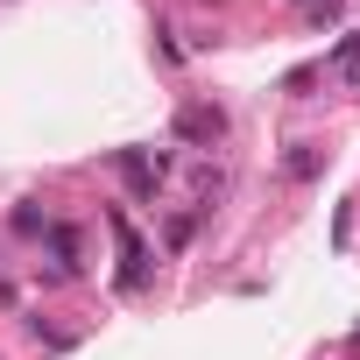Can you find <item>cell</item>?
<instances>
[{
  "mask_svg": "<svg viewBox=\"0 0 360 360\" xmlns=\"http://www.w3.org/2000/svg\"><path fill=\"white\" fill-rule=\"evenodd\" d=\"M346 85H360V57H353V64H346Z\"/></svg>",
  "mask_w": 360,
  "mask_h": 360,
  "instance_id": "obj_5",
  "label": "cell"
},
{
  "mask_svg": "<svg viewBox=\"0 0 360 360\" xmlns=\"http://www.w3.org/2000/svg\"><path fill=\"white\" fill-rule=\"evenodd\" d=\"M311 8H318V0H311Z\"/></svg>",
  "mask_w": 360,
  "mask_h": 360,
  "instance_id": "obj_6",
  "label": "cell"
},
{
  "mask_svg": "<svg viewBox=\"0 0 360 360\" xmlns=\"http://www.w3.org/2000/svg\"><path fill=\"white\" fill-rule=\"evenodd\" d=\"M113 233H120V262H127V269H120V290H141V283H148V248L134 240V226H127L120 212H113Z\"/></svg>",
  "mask_w": 360,
  "mask_h": 360,
  "instance_id": "obj_1",
  "label": "cell"
},
{
  "mask_svg": "<svg viewBox=\"0 0 360 360\" xmlns=\"http://www.w3.org/2000/svg\"><path fill=\"white\" fill-rule=\"evenodd\" d=\"M283 169H290V176H297V184H304V176H318V155H311V148H304V141H297V148H290V155H283Z\"/></svg>",
  "mask_w": 360,
  "mask_h": 360,
  "instance_id": "obj_4",
  "label": "cell"
},
{
  "mask_svg": "<svg viewBox=\"0 0 360 360\" xmlns=\"http://www.w3.org/2000/svg\"><path fill=\"white\" fill-rule=\"evenodd\" d=\"M176 134H184V141H219L226 134V113L219 106H184V113H176Z\"/></svg>",
  "mask_w": 360,
  "mask_h": 360,
  "instance_id": "obj_3",
  "label": "cell"
},
{
  "mask_svg": "<svg viewBox=\"0 0 360 360\" xmlns=\"http://www.w3.org/2000/svg\"><path fill=\"white\" fill-rule=\"evenodd\" d=\"M162 169H169V155H155V162H148L141 148H127V155H120V176H127V191H134V198H148V191H155V176H162Z\"/></svg>",
  "mask_w": 360,
  "mask_h": 360,
  "instance_id": "obj_2",
  "label": "cell"
}]
</instances>
